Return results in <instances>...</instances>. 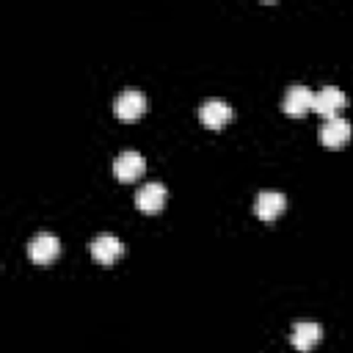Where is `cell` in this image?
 <instances>
[{
  "label": "cell",
  "instance_id": "10",
  "mask_svg": "<svg viewBox=\"0 0 353 353\" xmlns=\"http://www.w3.org/2000/svg\"><path fill=\"white\" fill-rule=\"evenodd\" d=\"M121 254H124V245H121V240L116 234H97L91 240V256L99 265H113Z\"/></svg>",
  "mask_w": 353,
  "mask_h": 353
},
{
  "label": "cell",
  "instance_id": "6",
  "mask_svg": "<svg viewBox=\"0 0 353 353\" xmlns=\"http://www.w3.org/2000/svg\"><path fill=\"white\" fill-rule=\"evenodd\" d=\"M345 105H347V97H345L339 88L323 85L320 91H314V108H312V110H317V113L325 116V121H328V119H334Z\"/></svg>",
  "mask_w": 353,
  "mask_h": 353
},
{
  "label": "cell",
  "instance_id": "9",
  "mask_svg": "<svg viewBox=\"0 0 353 353\" xmlns=\"http://www.w3.org/2000/svg\"><path fill=\"white\" fill-rule=\"evenodd\" d=\"M199 119L207 130H221L232 121V108L223 102V99H207L201 108H199Z\"/></svg>",
  "mask_w": 353,
  "mask_h": 353
},
{
  "label": "cell",
  "instance_id": "1",
  "mask_svg": "<svg viewBox=\"0 0 353 353\" xmlns=\"http://www.w3.org/2000/svg\"><path fill=\"white\" fill-rule=\"evenodd\" d=\"M143 110H146V97H143L138 88L121 91V94L116 97V102H113V113H116L121 121H135V119L143 116Z\"/></svg>",
  "mask_w": 353,
  "mask_h": 353
},
{
  "label": "cell",
  "instance_id": "4",
  "mask_svg": "<svg viewBox=\"0 0 353 353\" xmlns=\"http://www.w3.org/2000/svg\"><path fill=\"white\" fill-rule=\"evenodd\" d=\"M350 135H353V127H350V121L342 119V116H334V119H328V121L320 127V143L328 146V149L345 146V143L350 141Z\"/></svg>",
  "mask_w": 353,
  "mask_h": 353
},
{
  "label": "cell",
  "instance_id": "11",
  "mask_svg": "<svg viewBox=\"0 0 353 353\" xmlns=\"http://www.w3.org/2000/svg\"><path fill=\"white\" fill-rule=\"evenodd\" d=\"M320 336H323L320 323H309V320L295 323L292 331H290V342H292V347L301 350V353H309V350L320 342Z\"/></svg>",
  "mask_w": 353,
  "mask_h": 353
},
{
  "label": "cell",
  "instance_id": "8",
  "mask_svg": "<svg viewBox=\"0 0 353 353\" xmlns=\"http://www.w3.org/2000/svg\"><path fill=\"white\" fill-rule=\"evenodd\" d=\"M143 171H146V160L138 152H121L113 160V174L119 182H135L138 176H143Z\"/></svg>",
  "mask_w": 353,
  "mask_h": 353
},
{
  "label": "cell",
  "instance_id": "5",
  "mask_svg": "<svg viewBox=\"0 0 353 353\" xmlns=\"http://www.w3.org/2000/svg\"><path fill=\"white\" fill-rule=\"evenodd\" d=\"M165 196H168V190H165L163 182H146V185L138 188V193H135V207H138L141 212H146V215H154V212L163 210Z\"/></svg>",
  "mask_w": 353,
  "mask_h": 353
},
{
  "label": "cell",
  "instance_id": "3",
  "mask_svg": "<svg viewBox=\"0 0 353 353\" xmlns=\"http://www.w3.org/2000/svg\"><path fill=\"white\" fill-rule=\"evenodd\" d=\"M312 108H314V91H312V88H306V85H292V88H287L284 102H281V110H284L287 116L301 119V116H306Z\"/></svg>",
  "mask_w": 353,
  "mask_h": 353
},
{
  "label": "cell",
  "instance_id": "2",
  "mask_svg": "<svg viewBox=\"0 0 353 353\" xmlns=\"http://www.w3.org/2000/svg\"><path fill=\"white\" fill-rule=\"evenodd\" d=\"M58 254H61V243H58V237L50 234V232H39V234H33L30 243H28V256H30L36 265H50Z\"/></svg>",
  "mask_w": 353,
  "mask_h": 353
},
{
  "label": "cell",
  "instance_id": "7",
  "mask_svg": "<svg viewBox=\"0 0 353 353\" xmlns=\"http://www.w3.org/2000/svg\"><path fill=\"white\" fill-rule=\"evenodd\" d=\"M284 210H287V199H284L279 190H262V193H256L254 212H256L259 221L270 223V221H276Z\"/></svg>",
  "mask_w": 353,
  "mask_h": 353
}]
</instances>
